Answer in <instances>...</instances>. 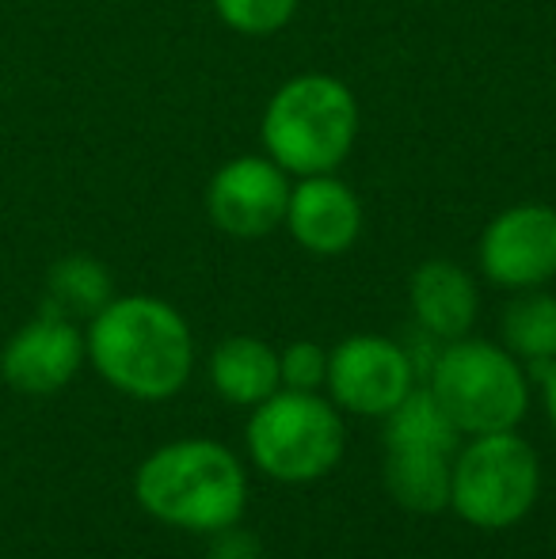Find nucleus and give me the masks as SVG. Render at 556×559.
<instances>
[{
	"instance_id": "1",
	"label": "nucleus",
	"mask_w": 556,
	"mask_h": 559,
	"mask_svg": "<svg viewBox=\"0 0 556 559\" xmlns=\"http://www.w3.org/2000/svg\"><path fill=\"white\" fill-rule=\"evenodd\" d=\"M88 361L115 392L161 404L194 373V335L176 305L149 294L111 297L84 332Z\"/></svg>"
},
{
	"instance_id": "2",
	"label": "nucleus",
	"mask_w": 556,
	"mask_h": 559,
	"mask_svg": "<svg viewBox=\"0 0 556 559\" xmlns=\"http://www.w3.org/2000/svg\"><path fill=\"white\" fill-rule=\"evenodd\" d=\"M134 499L161 525L217 533L245 518L248 472L240 456L214 438H179L138 464Z\"/></svg>"
},
{
	"instance_id": "3",
	"label": "nucleus",
	"mask_w": 556,
	"mask_h": 559,
	"mask_svg": "<svg viewBox=\"0 0 556 559\" xmlns=\"http://www.w3.org/2000/svg\"><path fill=\"white\" fill-rule=\"evenodd\" d=\"M263 148L286 176H328L358 138L355 92L328 73L286 81L263 111Z\"/></svg>"
},
{
	"instance_id": "4",
	"label": "nucleus",
	"mask_w": 556,
	"mask_h": 559,
	"mask_svg": "<svg viewBox=\"0 0 556 559\" xmlns=\"http://www.w3.org/2000/svg\"><path fill=\"white\" fill-rule=\"evenodd\" d=\"M427 389L461 438L519 430L530 412V373L507 346L461 335L442 343L427 369Z\"/></svg>"
},
{
	"instance_id": "5",
	"label": "nucleus",
	"mask_w": 556,
	"mask_h": 559,
	"mask_svg": "<svg viewBox=\"0 0 556 559\" xmlns=\"http://www.w3.org/2000/svg\"><path fill=\"white\" fill-rule=\"evenodd\" d=\"M245 445L252 464L275 484H317L347 449V427L332 400L317 392L279 389L263 404L252 407L245 427Z\"/></svg>"
},
{
	"instance_id": "6",
	"label": "nucleus",
	"mask_w": 556,
	"mask_h": 559,
	"mask_svg": "<svg viewBox=\"0 0 556 559\" xmlns=\"http://www.w3.org/2000/svg\"><path fill=\"white\" fill-rule=\"evenodd\" d=\"M542 495V456L519 435H476L453 453L450 510L473 530H511Z\"/></svg>"
},
{
	"instance_id": "7",
	"label": "nucleus",
	"mask_w": 556,
	"mask_h": 559,
	"mask_svg": "<svg viewBox=\"0 0 556 559\" xmlns=\"http://www.w3.org/2000/svg\"><path fill=\"white\" fill-rule=\"evenodd\" d=\"M324 384L340 412L363 415V419H386L416 389V366L397 338L351 335L328 350Z\"/></svg>"
},
{
	"instance_id": "8",
	"label": "nucleus",
	"mask_w": 556,
	"mask_h": 559,
	"mask_svg": "<svg viewBox=\"0 0 556 559\" xmlns=\"http://www.w3.org/2000/svg\"><path fill=\"white\" fill-rule=\"evenodd\" d=\"M481 271L499 289H542L556 278V210L522 202L496 214L481 236Z\"/></svg>"
},
{
	"instance_id": "9",
	"label": "nucleus",
	"mask_w": 556,
	"mask_h": 559,
	"mask_svg": "<svg viewBox=\"0 0 556 559\" xmlns=\"http://www.w3.org/2000/svg\"><path fill=\"white\" fill-rule=\"evenodd\" d=\"M289 187V176L271 156H237L210 179L206 214L225 236L260 240L286 222Z\"/></svg>"
},
{
	"instance_id": "10",
	"label": "nucleus",
	"mask_w": 556,
	"mask_h": 559,
	"mask_svg": "<svg viewBox=\"0 0 556 559\" xmlns=\"http://www.w3.org/2000/svg\"><path fill=\"white\" fill-rule=\"evenodd\" d=\"M88 361V346L76 320L43 309L20 328L0 350V377L23 396H54Z\"/></svg>"
},
{
	"instance_id": "11",
	"label": "nucleus",
	"mask_w": 556,
	"mask_h": 559,
	"mask_svg": "<svg viewBox=\"0 0 556 559\" xmlns=\"http://www.w3.org/2000/svg\"><path fill=\"white\" fill-rule=\"evenodd\" d=\"M282 225L309 255L332 259L355 248L358 233H363V202L343 179H335V171L305 176L301 183L289 187Z\"/></svg>"
},
{
	"instance_id": "12",
	"label": "nucleus",
	"mask_w": 556,
	"mask_h": 559,
	"mask_svg": "<svg viewBox=\"0 0 556 559\" xmlns=\"http://www.w3.org/2000/svg\"><path fill=\"white\" fill-rule=\"evenodd\" d=\"M409 301L419 332H427L438 343H453L473 332L476 309H481L476 282L469 278L465 266L450 263V259H427L416 266L409 282Z\"/></svg>"
},
{
	"instance_id": "13",
	"label": "nucleus",
	"mask_w": 556,
	"mask_h": 559,
	"mask_svg": "<svg viewBox=\"0 0 556 559\" xmlns=\"http://www.w3.org/2000/svg\"><path fill=\"white\" fill-rule=\"evenodd\" d=\"M210 384L225 404L256 407L282 389L279 350L256 335L222 338L210 354Z\"/></svg>"
},
{
	"instance_id": "14",
	"label": "nucleus",
	"mask_w": 556,
	"mask_h": 559,
	"mask_svg": "<svg viewBox=\"0 0 556 559\" xmlns=\"http://www.w3.org/2000/svg\"><path fill=\"white\" fill-rule=\"evenodd\" d=\"M453 453L442 449H386V491L401 510L419 518L450 510Z\"/></svg>"
},
{
	"instance_id": "15",
	"label": "nucleus",
	"mask_w": 556,
	"mask_h": 559,
	"mask_svg": "<svg viewBox=\"0 0 556 559\" xmlns=\"http://www.w3.org/2000/svg\"><path fill=\"white\" fill-rule=\"evenodd\" d=\"M115 297L111 271L96 255H66L46 274V309L69 320H92Z\"/></svg>"
},
{
	"instance_id": "16",
	"label": "nucleus",
	"mask_w": 556,
	"mask_h": 559,
	"mask_svg": "<svg viewBox=\"0 0 556 559\" xmlns=\"http://www.w3.org/2000/svg\"><path fill=\"white\" fill-rule=\"evenodd\" d=\"M504 346L537 373L556 358V297L545 289H519L504 309Z\"/></svg>"
},
{
	"instance_id": "17",
	"label": "nucleus",
	"mask_w": 556,
	"mask_h": 559,
	"mask_svg": "<svg viewBox=\"0 0 556 559\" xmlns=\"http://www.w3.org/2000/svg\"><path fill=\"white\" fill-rule=\"evenodd\" d=\"M461 430L442 412L430 389H412L393 412L386 415V449H442L458 453Z\"/></svg>"
},
{
	"instance_id": "18",
	"label": "nucleus",
	"mask_w": 556,
	"mask_h": 559,
	"mask_svg": "<svg viewBox=\"0 0 556 559\" xmlns=\"http://www.w3.org/2000/svg\"><path fill=\"white\" fill-rule=\"evenodd\" d=\"M214 12L237 35H275L297 12V0H214Z\"/></svg>"
},
{
	"instance_id": "19",
	"label": "nucleus",
	"mask_w": 556,
	"mask_h": 559,
	"mask_svg": "<svg viewBox=\"0 0 556 559\" xmlns=\"http://www.w3.org/2000/svg\"><path fill=\"white\" fill-rule=\"evenodd\" d=\"M279 381L282 389L294 392H317L328 381V350L312 338H297V343L279 350Z\"/></svg>"
},
{
	"instance_id": "20",
	"label": "nucleus",
	"mask_w": 556,
	"mask_h": 559,
	"mask_svg": "<svg viewBox=\"0 0 556 559\" xmlns=\"http://www.w3.org/2000/svg\"><path fill=\"white\" fill-rule=\"evenodd\" d=\"M206 559H263V548H260V540H256V533L240 530V522H237V525H229V530L210 533Z\"/></svg>"
},
{
	"instance_id": "21",
	"label": "nucleus",
	"mask_w": 556,
	"mask_h": 559,
	"mask_svg": "<svg viewBox=\"0 0 556 559\" xmlns=\"http://www.w3.org/2000/svg\"><path fill=\"white\" fill-rule=\"evenodd\" d=\"M537 384H542V407L549 415V427L556 430V358L537 369Z\"/></svg>"
}]
</instances>
